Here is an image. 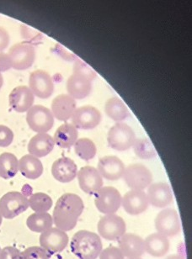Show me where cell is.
I'll use <instances>...</instances> for the list:
<instances>
[{"mask_svg":"<svg viewBox=\"0 0 192 259\" xmlns=\"http://www.w3.org/2000/svg\"><path fill=\"white\" fill-rule=\"evenodd\" d=\"M53 217L48 212L33 213L26 220V226L33 232L43 233L53 227Z\"/></svg>","mask_w":192,"mask_h":259,"instance_id":"4316f807","label":"cell"},{"mask_svg":"<svg viewBox=\"0 0 192 259\" xmlns=\"http://www.w3.org/2000/svg\"><path fill=\"white\" fill-rule=\"evenodd\" d=\"M29 207L36 213L48 212L52 209L53 199L45 193H35L30 195L28 199Z\"/></svg>","mask_w":192,"mask_h":259,"instance_id":"4dcf8cb0","label":"cell"},{"mask_svg":"<svg viewBox=\"0 0 192 259\" xmlns=\"http://www.w3.org/2000/svg\"><path fill=\"white\" fill-rule=\"evenodd\" d=\"M77 165L69 157H63L56 160L52 166V175L57 181L69 183L77 176Z\"/></svg>","mask_w":192,"mask_h":259,"instance_id":"ffe728a7","label":"cell"},{"mask_svg":"<svg viewBox=\"0 0 192 259\" xmlns=\"http://www.w3.org/2000/svg\"><path fill=\"white\" fill-rule=\"evenodd\" d=\"M55 146L53 137L48 133H39L30 139L28 144V152L34 157H44L48 156Z\"/></svg>","mask_w":192,"mask_h":259,"instance_id":"603a6c76","label":"cell"},{"mask_svg":"<svg viewBox=\"0 0 192 259\" xmlns=\"http://www.w3.org/2000/svg\"><path fill=\"white\" fill-rule=\"evenodd\" d=\"M10 44V35L5 28L0 26V53Z\"/></svg>","mask_w":192,"mask_h":259,"instance_id":"74e56055","label":"cell"},{"mask_svg":"<svg viewBox=\"0 0 192 259\" xmlns=\"http://www.w3.org/2000/svg\"><path fill=\"white\" fill-rule=\"evenodd\" d=\"M132 147L137 157L142 159H152L157 156V152L153 145L147 138L136 139Z\"/></svg>","mask_w":192,"mask_h":259,"instance_id":"1f68e13d","label":"cell"},{"mask_svg":"<svg viewBox=\"0 0 192 259\" xmlns=\"http://www.w3.org/2000/svg\"><path fill=\"white\" fill-rule=\"evenodd\" d=\"M19 171V161L15 155L4 152L0 155V178L10 180L15 177Z\"/></svg>","mask_w":192,"mask_h":259,"instance_id":"f1b7e54d","label":"cell"},{"mask_svg":"<svg viewBox=\"0 0 192 259\" xmlns=\"http://www.w3.org/2000/svg\"><path fill=\"white\" fill-rule=\"evenodd\" d=\"M147 200L155 208H165L173 201V193L166 183H155L148 186Z\"/></svg>","mask_w":192,"mask_h":259,"instance_id":"e0dca14e","label":"cell"},{"mask_svg":"<svg viewBox=\"0 0 192 259\" xmlns=\"http://www.w3.org/2000/svg\"><path fill=\"white\" fill-rule=\"evenodd\" d=\"M12 67L11 62L8 54L0 53V72H5Z\"/></svg>","mask_w":192,"mask_h":259,"instance_id":"f35d334b","label":"cell"},{"mask_svg":"<svg viewBox=\"0 0 192 259\" xmlns=\"http://www.w3.org/2000/svg\"><path fill=\"white\" fill-rule=\"evenodd\" d=\"M26 122L33 132L47 133L54 125L53 113L43 105H33L27 111Z\"/></svg>","mask_w":192,"mask_h":259,"instance_id":"8992f818","label":"cell"},{"mask_svg":"<svg viewBox=\"0 0 192 259\" xmlns=\"http://www.w3.org/2000/svg\"><path fill=\"white\" fill-rule=\"evenodd\" d=\"M10 107L18 113L27 112L32 107L35 101V95H33L30 88L27 86H18L10 93Z\"/></svg>","mask_w":192,"mask_h":259,"instance_id":"ac0fdd59","label":"cell"},{"mask_svg":"<svg viewBox=\"0 0 192 259\" xmlns=\"http://www.w3.org/2000/svg\"><path fill=\"white\" fill-rule=\"evenodd\" d=\"M14 140V132L6 125H0V147H7Z\"/></svg>","mask_w":192,"mask_h":259,"instance_id":"e575fe53","label":"cell"},{"mask_svg":"<svg viewBox=\"0 0 192 259\" xmlns=\"http://www.w3.org/2000/svg\"><path fill=\"white\" fill-rule=\"evenodd\" d=\"M29 88L36 97L45 100L51 97L54 91V83L50 74L44 70L31 72L29 78Z\"/></svg>","mask_w":192,"mask_h":259,"instance_id":"7c38bea8","label":"cell"},{"mask_svg":"<svg viewBox=\"0 0 192 259\" xmlns=\"http://www.w3.org/2000/svg\"><path fill=\"white\" fill-rule=\"evenodd\" d=\"M8 56L14 69H28L35 62V48L30 43H17L10 48Z\"/></svg>","mask_w":192,"mask_h":259,"instance_id":"9c48e42d","label":"cell"},{"mask_svg":"<svg viewBox=\"0 0 192 259\" xmlns=\"http://www.w3.org/2000/svg\"><path fill=\"white\" fill-rule=\"evenodd\" d=\"M84 209L85 204L79 195L66 193L56 203L53 209V224L64 232L72 231L76 227Z\"/></svg>","mask_w":192,"mask_h":259,"instance_id":"6da1fadb","label":"cell"},{"mask_svg":"<svg viewBox=\"0 0 192 259\" xmlns=\"http://www.w3.org/2000/svg\"><path fill=\"white\" fill-rule=\"evenodd\" d=\"M105 112L111 120L120 122L128 117L129 111L123 100L119 98H111L105 103Z\"/></svg>","mask_w":192,"mask_h":259,"instance_id":"83f0119b","label":"cell"},{"mask_svg":"<svg viewBox=\"0 0 192 259\" xmlns=\"http://www.w3.org/2000/svg\"><path fill=\"white\" fill-rule=\"evenodd\" d=\"M127 225L118 214H105L97 224L98 233L107 241H117L126 233Z\"/></svg>","mask_w":192,"mask_h":259,"instance_id":"5b68a950","label":"cell"},{"mask_svg":"<svg viewBox=\"0 0 192 259\" xmlns=\"http://www.w3.org/2000/svg\"><path fill=\"white\" fill-rule=\"evenodd\" d=\"M127 259H142L141 257H137V258H127Z\"/></svg>","mask_w":192,"mask_h":259,"instance_id":"7bdbcfd3","label":"cell"},{"mask_svg":"<svg viewBox=\"0 0 192 259\" xmlns=\"http://www.w3.org/2000/svg\"><path fill=\"white\" fill-rule=\"evenodd\" d=\"M158 233L165 237H175L180 234L181 223L177 211L173 209H165L157 214L155 221Z\"/></svg>","mask_w":192,"mask_h":259,"instance_id":"30bf717a","label":"cell"},{"mask_svg":"<svg viewBox=\"0 0 192 259\" xmlns=\"http://www.w3.org/2000/svg\"><path fill=\"white\" fill-rule=\"evenodd\" d=\"M149 203L143 190H131L122 198V206L128 214L137 215L147 210Z\"/></svg>","mask_w":192,"mask_h":259,"instance_id":"9a60e30c","label":"cell"},{"mask_svg":"<svg viewBox=\"0 0 192 259\" xmlns=\"http://www.w3.org/2000/svg\"><path fill=\"white\" fill-rule=\"evenodd\" d=\"M122 195L116 188L105 186L95 194V204L100 213L115 214L122 206Z\"/></svg>","mask_w":192,"mask_h":259,"instance_id":"52a82bcc","label":"cell"},{"mask_svg":"<svg viewBox=\"0 0 192 259\" xmlns=\"http://www.w3.org/2000/svg\"><path fill=\"white\" fill-rule=\"evenodd\" d=\"M70 247L72 253L80 259H96L103 250L100 236L86 230L73 235Z\"/></svg>","mask_w":192,"mask_h":259,"instance_id":"7a4b0ae2","label":"cell"},{"mask_svg":"<svg viewBox=\"0 0 192 259\" xmlns=\"http://www.w3.org/2000/svg\"><path fill=\"white\" fill-rule=\"evenodd\" d=\"M71 119L77 129L91 130L100 124L101 114L96 108L85 105L76 109Z\"/></svg>","mask_w":192,"mask_h":259,"instance_id":"4fadbf2b","label":"cell"},{"mask_svg":"<svg viewBox=\"0 0 192 259\" xmlns=\"http://www.w3.org/2000/svg\"><path fill=\"white\" fill-rule=\"evenodd\" d=\"M3 84H4V78H3L2 74H1V72H0V90H1Z\"/></svg>","mask_w":192,"mask_h":259,"instance_id":"60d3db41","label":"cell"},{"mask_svg":"<svg viewBox=\"0 0 192 259\" xmlns=\"http://www.w3.org/2000/svg\"><path fill=\"white\" fill-rule=\"evenodd\" d=\"M0 251H1V247H0Z\"/></svg>","mask_w":192,"mask_h":259,"instance_id":"ee69618b","label":"cell"},{"mask_svg":"<svg viewBox=\"0 0 192 259\" xmlns=\"http://www.w3.org/2000/svg\"><path fill=\"white\" fill-rule=\"evenodd\" d=\"M123 177L128 187L133 190H145L152 184V181L151 171L144 165L139 163L128 166Z\"/></svg>","mask_w":192,"mask_h":259,"instance_id":"ba28073f","label":"cell"},{"mask_svg":"<svg viewBox=\"0 0 192 259\" xmlns=\"http://www.w3.org/2000/svg\"><path fill=\"white\" fill-rule=\"evenodd\" d=\"M78 182L84 192L95 194L103 187V178L98 172L97 168L91 166H85L77 172Z\"/></svg>","mask_w":192,"mask_h":259,"instance_id":"5bb4252c","label":"cell"},{"mask_svg":"<svg viewBox=\"0 0 192 259\" xmlns=\"http://www.w3.org/2000/svg\"><path fill=\"white\" fill-rule=\"evenodd\" d=\"M73 73H79L87 77L92 82L95 79L97 74L95 70H93L90 66H88L86 63H84L83 61L77 59L73 66Z\"/></svg>","mask_w":192,"mask_h":259,"instance_id":"836d02e7","label":"cell"},{"mask_svg":"<svg viewBox=\"0 0 192 259\" xmlns=\"http://www.w3.org/2000/svg\"><path fill=\"white\" fill-rule=\"evenodd\" d=\"M21 259H51V254L43 247L34 246L21 252Z\"/></svg>","mask_w":192,"mask_h":259,"instance_id":"d6a6232c","label":"cell"},{"mask_svg":"<svg viewBox=\"0 0 192 259\" xmlns=\"http://www.w3.org/2000/svg\"><path fill=\"white\" fill-rule=\"evenodd\" d=\"M76 110V101L68 95H60L52 102L53 117L60 121H67L72 118Z\"/></svg>","mask_w":192,"mask_h":259,"instance_id":"44dd1931","label":"cell"},{"mask_svg":"<svg viewBox=\"0 0 192 259\" xmlns=\"http://www.w3.org/2000/svg\"><path fill=\"white\" fill-rule=\"evenodd\" d=\"M73 146L75 153L84 161L93 159L97 152L95 143L89 138H80Z\"/></svg>","mask_w":192,"mask_h":259,"instance_id":"f546056e","label":"cell"},{"mask_svg":"<svg viewBox=\"0 0 192 259\" xmlns=\"http://www.w3.org/2000/svg\"><path fill=\"white\" fill-rule=\"evenodd\" d=\"M19 170L28 180H36L43 175V162L32 155H25L19 161Z\"/></svg>","mask_w":192,"mask_h":259,"instance_id":"d4e9b609","label":"cell"},{"mask_svg":"<svg viewBox=\"0 0 192 259\" xmlns=\"http://www.w3.org/2000/svg\"><path fill=\"white\" fill-rule=\"evenodd\" d=\"M166 259H185L184 257H181L180 255H177V254H174V255H170V256H169V257H167V258Z\"/></svg>","mask_w":192,"mask_h":259,"instance_id":"ab89813d","label":"cell"},{"mask_svg":"<svg viewBox=\"0 0 192 259\" xmlns=\"http://www.w3.org/2000/svg\"><path fill=\"white\" fill-rule=\"evenodd\" d=\"M170 241L160 233H152L144 240L145 252L155 257H164L170 251Z\"/></svg>","mask_w":192,"mask_h":259,"instance_id":"cb8c5ba5","label":"cell"},{"mask_svg":"<svg viewBox=\"0 0 192 259\" xmlns=\"http://www.w3.org/2000/svg\"><path fill=\"white\" fill-rule=\"evenodd\" d=\"M92 90V82L89 78L73 73L67 81V91L68 95L74 100H83L90 95Z\"/></svg>","mask_w":192,"mask_h":259,"instance_id":"7402d4cb","label":"cell"},{"mask_svg":"<svg viewBox=\"0 0 192 259\" xmlns=\"http://www.w3.org/2000/svg\"><path fill=\"white\" fill-rule=\"evenodd\" d=\"M2 222H3L2 214H0V227H1V225H2Z\"/></svg>","mask_w":192,"mask_h":259,"instance_id":"b9f144b4","label":"cell"},{"mask_svg":"<svg viewBox=\"0 0 192 259\" xmlns=\"http://www.w3.org/2000/svg\"><path fill=\"white\" fill-rule=\"evenodd\" d=\"M39 242L40 247L52 255L63 252L68 244L69 238L64 231L52 227L41 234Z\"/></svg>","mask_w":192,"mask_h":259,"instance_id":"8fae6325","label":"cell"},{"mask_svg":"<svg viewBox=\"0 0 192 259\" xmlns=\"http://www.w3.org/2000/svg\"><path fill=\"white\" fill-rule=\"evenodd\" d=\"M29 208L28 199L17 191H11L0 199V214L5 219H14Z\"/></svg>","mask_w":192,"mask_h":259,"instance_id":"277c9868","label":"cell"},{"mask_svg":"<svg viewBox=\"0 0 192 259\" xmlns=\"http://www.w3.org/2000/svg\"><path fill=\"white\" fill-rule=\"evenodd\" d=\"M125 168L123 161L116 156L103 157L98 162V172H100L101 177L110 181L120 180Z\"/></svg>","mask_w":192,"mask_h":259,"instance_id":"2e32d148","label":"cell"},{"mask_svg":"<svg viewBox=\"0 0 192 259\" xmlns=\"http://www.w3.org/2000/svg\"><path fill=\"white\" fill-rule=\"evenodd\" d=\"M118 245L127 258L141 257L145 252L144 240L134 233H125L118 241Z\"/></svg>","mask_w":192,"mask_h":259,"instance_id":"d6986e66","label":"cell"},{"mask_svg":"<svg viewBox=\"0 0 192 259\" xmlns=\"http://www.w3.org/2000/svg\"><path fill=\"white\" fill-rule=\"evenodd\" d=\"M0 259H21V252L16 247H5L0 251Z\"/></svg>","mask_w":192,"mask_h":259,"instance_id":"8d00e7d4","label":"cell"},{"mask_svg":"<svg viewBox=\"0 0 192 259\" xmlns=\"http://www.w3.org/2000/svg\"><path fill=\"white\" fill-rule=\"evenodd\" d=\"M100 259H125L119 247H108L100 252Z\"/></svg>","mask_w":192,"mask_h":259,"instance_id":"d590c367","label":"cell"},{"mask_svg":"<svg viewBox=\"0 0 192 259\" xmlns=\"http://www.w3.org/2000/svg\"><path fill=\"white\" fill-rule=\"evenodd\" d=\"M77 128L69 123H65L60 125L54 135V142L61 148H70L75 144L78 140Z\"/></svg>","mask_w":192,"mask_h":259,"instance_id":"484cf974","label":"cell"},{"mask_svg":"<svg viewBox=\"0 0 192 259\" xmlns=\"http://www.w3.org/2000/svg\"><path fill=\"white\" fill-rule=\"evenodd\" d=\"M107 141L112 149L123 152L133 146L136 135L132 128L125 123H117L108 132Z\"/></svg>","mask_w":192,"mask_h":259,"instance_id":"3957f363","label":"cell"}]
</instances>
